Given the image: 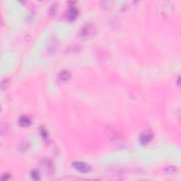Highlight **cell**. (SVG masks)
Segmentation results:
<instances>
[{"label": "cell", "instance_id": "1", "mask_svg": "<svg viewBox=\"0 0 181 181\" xmlns=\"http://www.w3.org/2000/svg\"><path fill=\"white\" fill-rule=\"evenodd\" d=\"M96 28L93 25H86L81 30L79 33L80 38L83 40H89L95 36Z\"/></svg>", "mask_w": 181, "mask_h": 181}, {"label": "cell", "instance_id": "2", "mask_svg": "<svg viewBox=\"0 0 181 181\" xmlns=\"http://www.w3.org/2000/svg\"><path fill=\"white\" fill-rule=\"evenodd\" d=\"M153 138V133L152 130H146L140 134L139 141L141 145L145 146L150 142Z\"/></svg>", "mask_w": 181, "mask_h": 181}, {"label": "cell", "instance_id": "3", "mask_svg": "<svg viewBox=\"0 0 181 181\" xmlns=\"http://www.w3.org/2000/svg\"><path fill=\"white\" fill-rule=\"evenodd\" d=\"M73 168L76 169L77 171L81 172V173H86L91 171V166H89L86 163L82 161H76L73 163Z\"/></svg>", "mask_w": 181, "mask_h": 181}, {"label": "cell", "instance_id": "4", "mask_svg": "<svg viewBox=\"0 0 181 181\" xmlns=\"http://www.w3.org/2000/svg\"><path fill=\"white\" fill-rule=\"evenodd\" d=\"M31 123H32L31 119L27 115L21 116L19 120V124L20 126H21V127H28V126L31 125Z\"/></svg>", "mask_w": 181, "mask_h": 181}, {"label": "cell", "instance_id": "5", "mask_svg": "<svg viewBox=\"0 0 181 181\" xmlns=\"http://www.w3.org/2000/svg\"><path fill=\"white\" fill-rule=\"evenodd\" d=\"M78 14H79V12H78L77 9L74 6H71L67 11V18L70 21L76 19Z\"/></svg>", "mask_w": 181, "mask_h": 181}, {"label": "cell", "instance_id": "6", "mask_svg": "<svg viewBox=\"0 0 181 181\" xmlns=\"http://www.w3.org/2000/svg\"><path fill=\"white\" fill-rule=\"evenodd\" d=\"M70 77H71V73L67 70H63L61 72L59 73L57 79H58L59 81H67L68 79H70Z\"/></svg>", "mask_w": 181, "mask_h": 181}, {"label": "cell", "instance_id": "7", "mask_svg": "<svg viewBox=\"0 0 181 181\" xmlns=\"http://www.w3.org/2000/svg\"><path fill=\"white\" fill-rule=\"evenodd\" d=\"M10 84V80L9 79H4V80L2 81V84H1V88H2V90L4 91L9 86Z\"/></svg>", "mask_w": 181, "mask_h": 181}, {"label": "cell", "instance_id": "8", "mask_svg": "<svg viewBox=\"0 0 181 181\" xmlns=\"http://www.w3.org/2000/svg\"><path fill=\"white\" fill-rule=\"evenodd\" d=\"M31 176L34 180H38L40 178V175H39V173L37 171H33L31 172Z\"/></svg>", "mask_w": 181, "mask_h": 181}, {"label": "cell", "instance_id": "9", "mask_svg": "<svg viewBox=\"0 0 181 181\" xmlns=\"http://www.w3.org/2000/svg\"><path fill=\"white\" fill-rule=\"evenodd\" d=\"M57 4H53L51 6V7H50V13H51V15L53 14V13H56V11H57Z\"/></svg>", "mask_w": 181, "mask_h": 181}, {"label": "cell", "instance_id": "10", "mask_svg": "<svg viewBox=\"0 0 181 181\" xmlns=\"http://www.w3.org/2000/svg\"><path fill=\"white\" fill-rule=\"evenodd\" d=\"M40 134L41 136H42L43 137H44V138H45V137H47V132L46 130H45V129H41L40 130Z\"/></svg>", "mask_w": 181, "mask_h": 181}, {"label": "cell", "instance_id": "11", "mask_svg": "<svg viewBox=\"0 0 181 181\" xmlns=\"http://www.w3.org/2000/svg\"><path fill=\"white\" fill-rule=\"evenodd\" d=\"M3 125V126H4V125ZM3 126H2V133H3V132H4V128H3ZM5 130H6V131H9V127H8V125H7V126H6V127L5 128Z\"/></svg>", "mask_w": 181, "mask_h": 181}]
</instances>
